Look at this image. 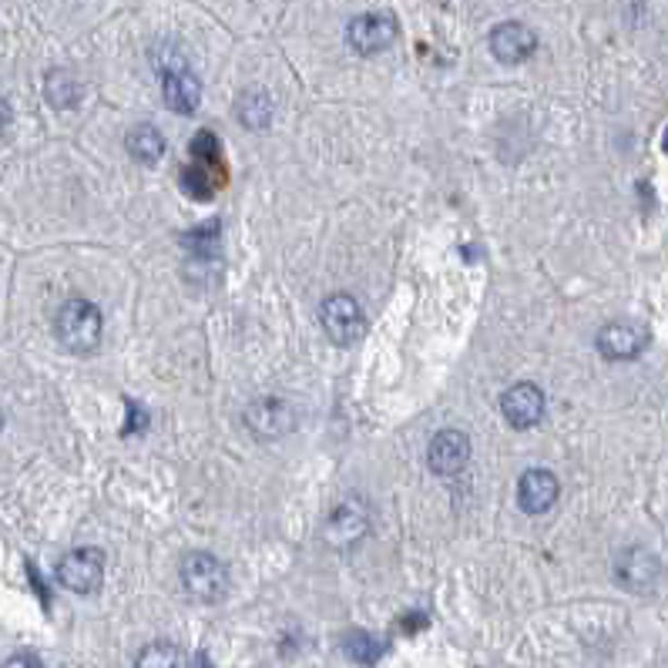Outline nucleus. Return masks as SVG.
<instances>
[{
  "label": "nucleus",
  "instance_id": "nucleus-15",
  "mask_svg": "<svg viewBox=\"0 0 668 668\" xmlns=\"http://www.w3.org/2000/svg\"><path fill=\"white\" fill-rule=\"evenodd\" d=\"M128 154L138 165H154L165 154V135L154 125H138L128 132Z\"/></svg>",
  "mask_w": 668,
  "mask_h": 668
},
{
  "label": "nucleus",
  "instance_id": "nucleus-3",
  "mask_svg": "<svg viewBox=\"0 0 668 668\" xmlns=\"http://www.w3.org/2000/svg\"><path fill=\"white\" fill-rule=\"evenodd\" d=\"M320 323L323 333L336 343V346H349L357 343L367 330V317H363V306L352 299L349 293H333L323 299L320 306Z\"/></svg>",
  "mask_w": 668,
  "mask_h": 668
},
{
  "label": "nucleus",
  "instance_id": "nucleus-6",
  "mask_svg": "<svg viewBox=\"0 0 668 668\" xmlns=\"http://www.w3.org/2000/svg\"><path fill=\"white\" fill-rule=\"evenodd\" d=\"M58 581L74 595H91L104 581V552L98 547H77L58 561Z\"/></svg>",
  "mask_w": 668,
  "mask_h": 668
},
{
  "label": "nucleus",
  "instance_id": "nucleus-1",
  "mask_svg": "<svg viewBox=\"0 0 668 668\" xmlns=\"http://www.w3.org/2000/svg\"><path fill=\"white\" fill-rule=\"evenodd\" d=\"M101 330H104L101 309L88 299H67L54 317V333L74 357L95 352L101 346Z\"/></svg>",
  "mask_w": 668,
  "mask_h": 668
},
{
  "label": "nucleus",
  "instance_id": "nucleus-5",
  "mask_svg": "<svg viewBox=\"0 0 668 668\" xmlns=\"http://www.w3.org/2000/svg\"><path fill=\"white\" fill-rule=\"evenodd\" d=\"M249 434L256 441H283L286 434H293L296 426V410L289 400L283 397H262V400H252L243 413Z\"/></svg>",
  "mask_w": 668,
  "mask_h": 668
},
{
  "label": "nucleus",
  "instance_id": "nucleus-11",
  "mask_svg": "<svg viewBox=\"0 0 668 668\" xmlns=\"http://www.w3.org/2000/svg\"><path fill=\"white\" fill-rule=\"evenodd\" d=\"M504 420L515 430H531L544 417V393L534 383H515L504 397H500Z\"/></svg>",
  "mask_w": 668,
  "mask_h": 668
},
{
  "label": "nucleus",
  "instance_id": "nucleus-12",
  "mask_svg": "<svg viewBox=\"0 0 668 668\" xmlns=\"http://www.w3.org/2000/svg\"><path fill=\"white\" fill-rule=\"evenodd\" d=\"M537 37L521 21H504L491 30V54L500 64H521L534 54Z\"/></svg>",
  "mask_w": 668,
  "mask_h": 668
},
{
  "label": "nucleus",
  "instance_id": "nucleus-10",
  "mask_svg": "<svg viewBox=\"0 0 668 668\" xmlns=\"http://www.w3.org/2000/svg\"><path fill=\"white\" fill-rule=\"evenodd\" d=\"M561 497V484L552 470L544 467H534V470H524L521 481H518V504L524 515H547Z\"/></svg>",
  "mask_w": 668,
  "mask_h": 668
},
{
  "label": "nucleus",
  "instance_id": "nucleus-4",
  "mask_svg": "<svg viewBox=\"0 0 668 668\" xmlns=\"http://www.w3.org/2000/svg\"><path fill=\"white\" fill-rule=\"evenodd\" d=\"M370 504L360 494H349L333 507V515L326 518L323 537L330 547H352L370 534Z\"/></svg>",
  "mask_w": 668,
  "mask_h": 668
},
{
  "label": "nucleus",
  "instance_id": "nucleus-7",
  "mask_svg": "<svg viewBox=\"0 0 668 668\" xmlns=\"http://www.w3.org/2000/svg\"><path fill=\"white\" fill-rule=\"evenodd\" d=\"M346 41L349 48L363 54V58H373L380 51H386L393 41H397V21L383 11H373V14H360L357 21L349 24L346 30Z\"/></svg>",
  "mask_w": 668,
  "mask_h": 668
},
{
  "label": "nucleus",
  "instance_id": "nucleus-19",
  "mask_svg": "<svg viewBox=\"0 0 668 668\" xmlns=\"http://www.w3.org/2000/svg\"><path fill=\"white\" fill-rule=\"evenodd\" d=\"M48 101L54 108H71L77 101V85H74V77L67 71H51L48 74V88H45Z\"/></svg>",
  "mask_w": 668,
  "mask_h": 668
},
{
  "label": "nucleus",
  "instance_id": "nucleus-2",
  "mask_svg": "<svg viewBox=\"0 0 668 668\" xmlns=\"http://www.w3.org/2000/svg\"><path fill=\"white\" fill-rule=\"evenodd\" d=\"M182 584H185V592L195 598V602H202V605H215L225 598L228 592V571L225 565L209 555V552H191L185 555L182 561Z\"/></svg>",
  "mask_w": 668,
  "mask_h": 668
},
{
  "label": "nucleus",
  "instance_id": "nucleus-17",
  "mask_svg": "<svg viewBox=\"0 0 668 668\" xmlns=\"http://www.w3.org/2000/svg\"><path fill=\"white\" fill-rule=\"evenodd\" d=\"M182 655L172 642H151L138 652L135 668H178Z\"/></svg>",
  "mask_w": 668,
  "mask_h": 668
},
{
  "label": "nucleus",
  "instance_id": "nucleus-14",
  "mask_svg": "<svg viewBox=\"0 0 668 668\" xmlns=\"http://www.w3.org/2000/svg\"><path fill=\"white\" fill-rule=\"evenodd\" d=\"M162 95H165V104L175 114H191L202 101V85L188 67H178V71L162 74Z\"/></svg>",
  "mask_w": 668,
  "mask_h": 668
},
{
  "label": "nucleus",
  "instance_id": "nucleus-20",
  "mask_svg": "<svg viewBox=\"0 0 668 668\" xmlns=\"http://www.w3.org/2000/svg\"><path fill=\"white\" fill-rule=\"evenodd\" d=\"M4 668H45V665H41V658L30 655V652H17V655H11L4 661Z\"/></svg>",
  "mask_w": 668,
  "mask_h": 668
},
{
  "label": "nucleus",
  "instance_id": "nucleus-13",
  "mask_svg": "<svg viewBox=\"0 0 668 668\" xmlns=\"http://www.w3.org/2000/svg\"><path fill=\"white\" fill-rule=\"evenodd\" d=\"M470 460V437L463 430H441L426 447V463L434 474H457Z\"/></svg>",
  "mask_w": 668,
  "mask_h": 668
},
{
  "label": "nucleus",
  "instance_id": "nucleus-21",
  "mask_svg": "<svg viewBox=\"0 0 668 668\" xmlns=\"http://www.w3.org/2000/svg\"><path fill=\"white\" fill-rule=\"evenodd\" d=\"M665 151H668V132H665Z\"/></svg>",
  "mask_w": 668,
  "mask_h": 668
},
{
  "label": "nucleus",
  "instance_id": "nucleus-16",
  "mask_svg": "<svg viewBox=\"0 0 668 668\" xmlns=\"http://www.w3.org/2000/svg\"><path fill=\"white\" fill-rule=\"evenodd\" d=\"M235 114H239V122L252 132H262L269 128L272 122V98L259 88H249L239 95V101H235Z\"/></svg>",
  "mask_w": 668,
  "mask_h": 668
},
{
  "label": "nucleus",
  "instance_id": "nucleus-9",
  "mask_svg": "<svg viewBox=\"0 0 668 668\" xmlns=\"http://www.w3.org/2000/svg\"><path fill=\"white\" fill-rule=\"evenodd\" d=\"M595 346H598V352L605 360L628 363V360L642 357V349L648 346V333L639 323H608V326H602Z\"/></svg>",
  "mask_w": 668,
  "mask_h": 668
},
{
  "label": "nucleus",
  "instance_id": "nucleus-18",
  "mask_svg": "<svg viewBox=\"0 0 668 668\" xmlns=\"http://www.w3.org/2000/svg\"><path fill=\"white\" fill-rule=\"evenodd\" d=\"M343 648H346V655H349L352 661H360V665H373V661L383 655V642H376V639L367 635V632H349V635L343 639Z\"/></svg>",
  "mask_w": 668,
  "mask_h": 668
},
{
  "label": "nucleus",
  "instance_id": "nucleus-8",
  "mask_svg": "<svg viewBox=\"0 0 668 668\" xmlns=\"http://www.w3.org/2000/svg\"><path fill=\"white\" fill-rule=\"evenodd\" d=\"M615 578L621 587H628V592L648 595L655 592V584L661 578V565L652 552H645V547H624L615 558Z\"/></svg>",
  "mask_w": 668,
  "mask_h": 668
}]
</instances>
